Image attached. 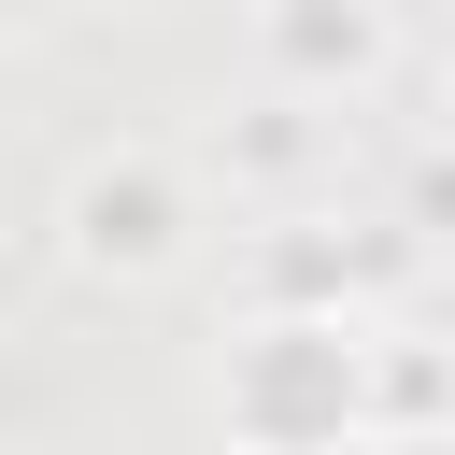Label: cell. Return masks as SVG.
I'll list each match as a JSON object with an SVG mask.
<instances>
[{
    "mask_svg": "<svg viewBox=\"0 0 455 455\" xmlns=\"http://www.w3.org/2000/svg\"><path fill=\"white\" fill-rule=\"evenodd\" d=\"M85 242H100V256H156V199H142V185H128V199L100 185V199H85Z\"/></svg>",
    "mask_w": 455,
    "mask_h": 455,
    "instance_id": "obj_1",
    "label": "cell"
}]
</instances>
